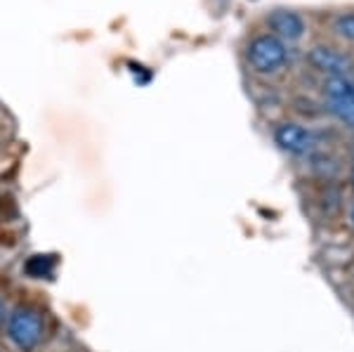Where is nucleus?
Here are the masks:
<instances>
[{
  "instance_id": "nucleus-1",
  "label": "nucleus",
  "mask_w": 354,
  "mask_h": 352,
  "mask_svg": "<svg viewBox=\"0 0 354 352\" xmlns=\"http://www.w3.org/2000/svg\"><path fill=\"white\" fill-rule=\"evenodd\" d=\"M8 340L19 352H33L45 338V317L33 305H17L5 319Z\"/></svg>"
},
{
  "instance_id": "nucleus-2",
  "label": "nucleus",
  "mask_w": 354,
  "mask_h": 352,
  "mask_svg": "<svg viewBox=\"0 0 354 352\" xmlns=\"http://www.w3.org/2000/svg\"><path fill=\"white\" fill-rule=\"evenodd\" d=\"M245 59H248L250 69L255 73H262V76L277 73L288 59L286 43L274 33H260L245 48Z\"/></svg>"
},
{
  "instance_id": "nucleus-3",
  "label": "nucleus",
  "mask_w": 354,
  "mask_h": 352,
  "mask_svg": "<svg viewBox=\"0 0 354 352\" xmlns=\"http://www.w3.org/2000/svg\"><path fill=\"white\" fill-rule=\"evenodd\" d=\"M274 140H277V145L281 147L283 151H288V154H307V151H312L314 145H317V135H314L310 128L300 126V123H293V121L279 123L277 130H274Z\"/></svg>"
},
{
  "instance_id": "nucleus-4",
  "label": "nucleus",
  "mask_w": 354,
  "mask_h": 352,
  "mask_svg": "<svg viewBox=\"0 0 354 352\" xmlns=\"http://www.w3.org/2000/svg\"><path fill=\"white\" fill-rule=\"evenodd\" d=\"M307 59H310L314 69L326 73V76H345L347 69H350V59L338 50L328 48V45H314L307 53Z\"/></svg>"
},
{
  "instance_id": "nucleus-5",
  "label": "nucleus",
  "mask_w": 354,
  "mask_h": 352,
  "mask_svg": "<svg viewBox=\"0 0 354 352\" xmlns=\"http://www.w3.org/2000/svg\"><path fill=\"white\" fill-rule=\"evenodd\" d=\"M267 24L281 41H300L305 36V19L293 10H274L267 17Z\"/></svg>"
},
{
  "instance_id": "nucleus-6",
  "label": "nucleus",
  "mask_w": 354,
  "mask_h": 352,
  "mask_svg": "<svg viewBox=\"0 0 354 352\" xmlns=\"http://www.w3.org/2000/svg\"><path fill=\"white\" fill-rule=\"evenodd\" d=\"M335 36L345 38V41H354V12H342L333 19Z\"/></svg>"
},
{
  "instance_id": "nucleus-7",
  "label": "nucleus",
  "mask_w": 354,
  "mask_h": 352,
  "mask_svg": "<svg viewBox=\"0 0 354 352\" xmlns=\"http://www.w3.org/2000/svg\"><path fill=\"white\" fill-rule=\"evenodd\" d=\"M3 322H5V303L0 300V324H3Z\"/></svg>"
},
{
  "instance_id": "nucleus-8",
  "label": "nucleus",
  "mask_w": 354,
  "mask_h": 352,
  "mask_svg": "<svg viewBox=\"0 0 354 352\" xmlns=\"http://www.w3.org/2000/svg\"><path fill=\"white\" fill-rule=\"evenodd\" d=\"M350 220H352V225H354V208H352V213H350Z\"/></svg>"
},
{
  "instance_id": "nucleus-9",
  "label": "nucleus",
  "mask_w": 354,
  "mask_h": 352,
  "mask_svg": "<svg viewBox=\"0 0 354 352\" xmlns=\"http://www.w3.org/2000/svg\"><path fill=\"white\" fill-rule=\"evenodd\" d=\"M352 183H354V168H352Z\"/></svg>"
}]
</instances>
